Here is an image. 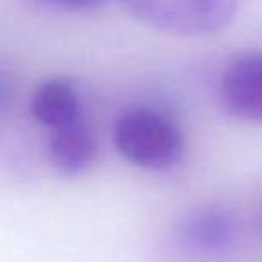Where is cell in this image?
I'll return each instance as SVG.
<instances>
[{
  "label": "cell",
  "mask_w": 262,
  "mask_h": 262,
  "mask_svg": "<svg viewBox=\"0 0 262 262\" xmlns=\"http://www.w3.org/2000/svg\"><path fill=\"white\" fill-rule=\"evenodd\" d=\"M39 8L47 10H61V12H80L100 6L104 0H31Z\"/></svg>",
  "instance_id": "7"
},
{
  "label": "cell",
  "mask_w": 262,
  "mask_h": 262,
  "mask_svg": "<svg viewBox=\"0 0 262 262\" xmlns=\"http://www.w3.org/2000/svg\"><path fill=\"white\" fill-rule=\"evenodd\" d=\"M117 151L131 164L147 170H166L184 156V135L164 113L147 106L125 111L113 129Z\"/></svg>",
  "instance_id": "1"
},
{
  "label": "cell",
  "mask_w": 262,
  "mask_h": 262,
  "mask_svg": "<svg viewBox=\"0 0 262 262\" xmlns=\"http://www.w3.org/2000/svg\"><path fill=\"white\" fill-rule=\"evenodd\" d=\"M223 106L244 121L262 123V51L237 55L219 80Z\"/></svg>",
  "instance_id": "3"
},
{
  "label": "cell",
  "mask_w": 262,
  "mask_h": 262,
  "mask_svg": "<svg viewBox=\"0 0 262 262\" xmlns=\"http://www.w3.org/2000/svg\"><path fill=\"white\" fill-rule=\"evenodd\" d=\"M141 23L178 35H211L225 29L239 0H121Z\"/></svg>",
  "instance_id": "2"
},
{
  "label": "cell",
  "mask_w": 262,
  "mask_h": 262,
  "mask_svg": "<svg viewBox=\"0 0 262 262\" xmlns=\"http://www.w3.org/2000/svg\"><path fill=\"white\" fill-rule=\"evenodd\" d=\"M31 113L35 121L49 131L82 121V102L76 86L66 78H51L37 86Z\"/></svg>",
  "instance_id": "5"
},
{
  "label": "cell",
  "mask_w": 262,
  "mask_h": 262,
  "mask_svg": "<svg viewBox=\"0 0 262 262\" xmlns=\"http://www.w3.org/2000/svg\"><path fill=\"white\" fill-rule=\"evenodd\" d=\"M14 92H16V88H14L12 76L0 66V115L10 108V104L14 100Z\"/></svg>",
  "instance_id": "8"
},
{
  "label": "cell",
  "mask_w": 262,
  "mask_h": 262,
  "mask_svg": "<svg viewBox=\"0 0 262 262\" xmlns=\"http://www.w3.org/2000/svg\"><path fill=\"white\" fill-rule=\"evenodd\" d=\"M258 225H260V233H262V209H260V217H258Z\"/></svg>",
  "instance_id": "9"
},
{
  "label": "cell",
  "mask_w": 262,
  "mask_h": 262,
  "mask_svg": "<svg viewBox=\"0 0 262 262\" xmlns=\"http://www.w3.org/2000/svg\"><path fill=\"white\" fill-rule=\"evenodd\" d=\"M178 237L186 250L199 256H221L235 242V219L223 207H201L184 217Z\"/></svg>",
  "instance_id": "4"
},
{
  "label": "cell",
  "mask_w": 262,
  "mask_h": 262,
  "mask_svg": "<svg viewBox=\"0 0 262 262\" xmlns=\"http://www.w3.org/2000/svg\"><path fill=\"white\" fill-rule=\"evenodd\" d=\"M47 156L53 168L63 174H82L96 158V137L84 121L55 129L49 135Z\"/></svg>",
  "instance_id": "6"
}]
</instances>
